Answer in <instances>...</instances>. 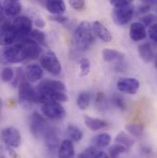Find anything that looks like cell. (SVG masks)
Returning a JSON list of instances; mask_svg holds the SVG:
<instances>
[{"label": "cell", "mask_w": 157, "mask_h": 158, "mask_svg": "<svg viewBox=\"0 0 157 158\" xmlns=\"http://www.w3.org/2000/svg\"><path fill=\"white\" fill-rule=\"evenodd\" d=\"M94 41L95 38L89 22H80L74 32V43L76 45V48L81 52L86 51L91 47Z\"/></svg>", "instance_id": "cell-1"}, {"label": "cell", "mask_w": 157, "mask_h": 158, "mask_svg": "<svg viewBox=\"0 0 157 158\" xmlns=\"http://www.w3.org/2000/svg\"><path fill=\"white\" fill-rule=\"evenodd\" d=\"M27 58L28 52L24 43L18 40L15 44L6 46L0 55L1 62L4 64H18L27 60Z\"/></svg>", "instance_id": "cell-2"}, {"label": "cell", "mask_w": 157, "mask_h": 158, "mask_svg": "<svg viewBox=\"0 0 157 158\" xmlns=\"http://www.w3.org/2000/svg\"><path fill=\"white\" fill-rule=\"evenodd\" d=\"M40 64L43 69L52 76H59L62 72V64L57 55L52 51H48L40 58Z\"/></svg>", "instance_id": "cell-3"}, {"label": "cell", "mask_w": 157, "mask_h": 158, "mask_svg": "<svg viewBox=\"0 0 157 158\" xmlns=\"http://www.w3.org/2000/svg\"><path fill=\"white\" fill-rule=\"evenodd\" d=\"M51 127L49 126L44 116H41L38 112L32 113L30 119V129L31 132L36 139L44 137L45 133Z\"/></svg>", "instance_id": "cell-4"}, {"label": "cell", "mask_w": 157, "mask_h": 158, "mask_svg": "<svg viewBox=\"0 0 157 158\" xmlns=\"http://www.w3.org/2000/svg\"><path fill=\"white\" fill-rule=\"evenodd\" d=\"M19 101L24 104L37 103V93L36 90L31 86V83L25 79L21 80L19 85Z\"/></svg>", "instance_id": "cell-5"}, {"label": "cell", "mask_w": 157, "mask_h": 158, "mask_svg": "<svg viewBox=\"0 0 157 158\" xmlns=\"http://www.w3.org/2000/svg\"><path fill=\"white\" fill-rule=\"evenodd\" d=\"M134 11L135 9L132 4L119 7H114L112 12V19L117 25L124 26L132 19Z\"/></svg>", "instance_id": "cell-6"}, {"label": "cell", "mask_w": 157, "mask_h": 158, "mask_svg": "<svg viewBox=\"0 0 157 158\" xmlns=\"http://www.w3.org/2000/svg\"><path fill=\"white\" fill-rule=\"evenodd\" d=\"M41 112L45 118L59 120L65 117V110L59 102H47L41 105Z\"/></svg>", "instance_id": "cell-7"}, {"label": "cell", "mask_w": 157, "mask_h": 158, "mask_svg": "<svg viewBox=\"0 0 157 158\" xmlns=\"http://www.w3.org/2000/svg\"><path fill=\"white\" fill-rule=\"evenodd\" d=\"M1 138L8 148H18L21 144V134L14 127H6L1 131Z\"/></svg>", "instance_id": "cell-8"}, {"label": "cell", "mask_w": 157, "mask_h": 158, "mask_svg": "<svg viewBox=\"0 0 157 158\" xmlns=\"http://www.w3.org/2000/svg\"><path fill=\"white\" fill-rule=\"evenodd\" d=\"M12 26L17 33V39L26 37L32 31V20L26 16H19L15 19Z\"/></svg>", "instance_id": "cell-9"}, {"label": "cell", "mask_w": 157, "mask_h": 158, "mask_svg": "<svg viewBox=\"0 0 157 158\" xmlns=\"http://www.w3.org/2000/svg\"><path fill=\"white\" fill-rule=\"evenodd\" d=\"M17 33L12 26V24L3 21L0 23V46H9L16 42Z\"/></svg>", "instance_id": "cell-10"}, {"label": "cell", "mask_w": 157, "mask_h": 158, "mask_svg": "<svg viewBox=\"0 0 157 158\" xmlns=\"http://www.w3.org/2000/svg\"><path fill=\"white\" fill-rule=\"evenodd\" d=\"M117 88L119 92L129 95H135L140 89V82L134 77L121 78L117 82Z\"/></svg>", "instance_id": "cell-11"}, {"label": "cell", "mask_w": 157, "mask_h": 158, "mask_svg": "<svg viewBox=\"0 0 157 158\" xmlns=\"http://www.w3.org/2000/svg\"><path fill=\"white\" fill-rule=\"evenodd\" d=\"M37 90H51V91H66L65 85L59 80L44 79L37 85Z\"/></svg>", "instance_id": "cell-12"}, {"label": "cell", "mask_w": 157, "mask_h": 158, "mask_svg": "<svg viewBox=\"0 0 157 158\" xmlns=\"http://www.w3.org/2000/svg\"><path fill=\"white\" fill-rule=\"evenodd\" d=\"M44 6L52 15H63L66 10V5L64 0H45Z\"/></svg>", "instance_id": "cell-13"}, {"label": "cell", "mask_w": 157, "mask_h": 158, "mask_svg": "<svg viewBox=\"0 0 157 158\" xmlns=\"http://www.w3.org/2000/svg\"><path fill=\"white\" fill-rule=\"evenodd\" d=\"M76 150L73 141L70 139L64 140L58 147V158H75Z\"/></svg>", "instance_id": "cell-14"}, {"label": "cell", "mask_w": 157, "mask_h": 158, "mask_svg": "<svg viewBox=\"0 0 157 158\" xmlns=\"http://www.w3.org/2000/svg\"><path fill=\"white\" fill-rule=\"evenodd\" d=\"M92 31L95 35L104 42H109L112 40V35L110 31L99 21H94L92 23Z\"/></svg>", "instance_id": "cell-15"}, {"label": "cell", "mask_w": 157, "mask_h": 158, "mask_svg": "<svg viewBox=\"0 0 157 158\" xmlns=\"http://www.w3.org/2000/svg\"><path fill=\"white\" fill-rule=\"evenodd\" d=\"M138 53L141 59L146 64L151 63L155 57L154 47L150 42H144L140 44L138 47Z\"/></svg>", "instance_id": "cell-16"}, {"label": "cell", "mask_w": 157, "mask_h": 158, "mask_svg": "<svg viewBox=\"0 0 157 158\" xmlns=\"http://www.w3.org/2000/svg\"><path fill=\"white\" fill-rule=\"evenodd\" d=\"M147 36L146 29L141 22H134L130 28V37L133 41H141Z\"/></svg>", "instance_id": "cell-17"}, {"label": "cell", "mask_w": 157, "mask_h": 158, "mask_svg": "<svg viewBox=\"0 0 157 158\" xmlns=\"http://www.w3.org/2000/svg\"><path fill=\"white\" fill-rule=\"evenodd\" d=\"M24 74L30 83H35L42 78L43 70L39 64H30L26 67Z\"/></svg>", "instance_id": "cell-18"}, {"label": "cell", "mask_w": 157, "mask_h": 158, "mask_svg": "<svg viewBox=\"0 0 157 158\" xmlns=\"http://www.w3.org/2000/svg\"><path fill=\"white\" fill-rule=\"evenodd\" d=\"M2 8L4 15L9 18L17 17L21 12V5L19 1H3Z\"/></svg>", "instance_id": "cell-19"}, {"label": "cell", "mask_w": 157, "mask_h": 158, "mask_svg": "<svg viewBox=\"0 0 157 158\" xmlns=\"http://www.w3.org/2000/svg\"><path fill=\"white\" fill-rule=\"evenodd\" d=\"M102 57L103 60L107 63H116L117 64H118L123 62L125 55L117 50L104 49L102 51Z\"/></svg>", "instance_id": "cell-20"}, {"label": "cell", "mask_w": 157, "mask_h": 158, "mask_svg": "<svg viewBox=\"0 0 157 158\" xmlns=\"http://www.w3.org/2000/svg\"><path fill=\"white\" fill-rule=\"evenodd\" d=\"M84 121H85V126L93 131H97L105 129L109 126L108 121L101 119V118H92V117L87 116V115L84 116Z\"/></svg>", "instance_id": "cell-21"}, {"label": "cell", "mask_w": 157, "mask_h": 158, "mask_svg": "<svg viewBox=\"0 0 157 158\" xmlns=\"http://www.w3.org/2000/svg\"><path fill=\"white\" fill-rule=\"evenodd\" d=\"M44 138H45V144L50 150L55 151L56 149H58L61 142H60L58 134L56 133V131L50 128L47 131V132L45 133Z\"/></svg>", "instance_id": "cell-22"}, {"label": "cell", "mask_w": 157, "mask_h": 158, "mask_svg": "<svg viewBox=\"0 0 157 158\" xmlns=\"http://www.w3.org/2000/svg\"><path fill=\"white\" fill-rule=\"evenodd\" d=\"M110 143H111V136L107 132L99 133L93 139V145L96 148H99V149L108 147L110 144Z\"/></svg>", "instance_id": "cell-23"}, {"label": "cell", "mask_w": 157, "mask_h": 158, "mask_svg": "<svg viewBox=\"0 0 157 158\" xmlns=\"http://www.w3.org/2000/svg\"><path fill=\"white\" fill-rule=\"evenodd\" d=\"M115 143L121 144V145L125 146L127 149H129L134 144V140L128 133H126L124 131H120L115 138Z\"/></svg>", "instance_id": "cell-24"}, {"label": "cell", "mask_w": 157, "mask_h": 158, "mask_svg": "<svg viewBox=\"0 0 157 158\" xmlns=\"http://www.w3.org/2000/svg\"><path fill=\"white\" fill-rule=\"evenodd\" d=\"M90 101H91L90 94L86 91H83L79 93L76 99V105L81 110H85L88 109L90 105Z\"/></svg>", "instance_id": "cell-25"}, {"label": "cell", "mask_w": 157, "mask_h": 158, "mask_svg": "<svg viewBox=\"0 0 157 158\" xmlns=\"http://www.w3.org/2000/svg\"><path fill=\"white\" fill-rule=\"evenodd\" d=\"M125 130L127 131L128 133H130L132 136L135 137H140L143 134L144 128L142 124L138 123H129L125 125Z\"/></svg>", "instance_id": "cell-26"}, {"label": "cell", "mask_w": 157, "mask_h": 158, "mask_svg": "<svg viewBox=\"0 0 157 158\" xmlns=\"http://www.w3.org/2000/svg\"><path fill=\"white\" fill-rule=\"evenodd\" d=\"M67 133H68V136H69L70 140L74 141V142H79L83 138L82 131L79 129L77 126L73 125V124H71V125H69L67 127Z\"/></svg>", "instance_id": "cell-27"}, {"label": "cell", "mask_w": 157, "mask_h": 158, "mask_svg": "<svg viewBox=\"0 0 157 158\" xmlns=\"http://www.w3.org/2000/svg\"><path fill=\"white\" fill-rule=\"evenodd\" d=\"M30 38L35 40L39 45L46 46V35L39 30H32L29 35Z\"/></svg>", "instance_id": "cell-28"}, {"label": "cell", "mask_w": 157, "mask_h": 158, "mask_svg": "<svg viewBox=\"0 0 157 158\" xmlns=\"http://www.w3.org/2000/svg\"><path fill=\"white\" fill-rule=\"evenodd\" d=\"M128 151V149L121 145V144H118V143H116L114 145H112L109 150V158H118L119 156V155L121 154H124Z\"/></svg>", "instance_id": "cell-29"}, {"label": "cell", "mask_w": 157, "mask_h": 158, "mask_svg": "<svg viewBox=\"0 0 157 158\" xmlns=\"http://www.w3.org/2000/svg\"><path fill=\"white\" fill-rule=\"evenodd\" d=\"M15 76V72L11 67H5L2 69L1 73H0V78L3 82L7 83V82H11Z\"/></svg>", "instance_id": "cell-30"}, {"label": "cell", "mask_w": 157, "mask_h": 158, "mask_svg": "<svg viewBox=\"0 0 157 158\" xmlns=\"http://www.w3.org/2000/svg\"><path fill=\"white\" fill-rule=\"evenodd\" d=\"M80 75L81 77H85L90 72V62L87 58H82L79 62Z\"/></svg>", "instance_id": "cell-31"}, {"label": "cell", "mask_w": 157, "mask_h": 158, "mask_svg": "<svg viewBox=\"0 0 157 158\" xmlns=\"http://www.w3.org/2000/svg\"><path fill=\"white\" fill-rule=\"evenodd\" d=\"M96 105L98 110H106L108 108V100L104 93L102 92L97 93L96 98Z\"/></svg>", "instance_id": "cell-32"}, {"label": "cell", "mask_w": 157, "mask_h": 158, "mask_svg": "<svg viewBox=\"0 0 157 158\" xmlns=\"http://www.w3.org/2000/svg\"><path fill=\"white\" fill-rule=\"evenodd\" d=\"M112 103L113 105L118 108V110H125L126 108H127V105H126V102H125V99L119 96V95H114L112 97Z\"/></svg>", "instance_id": "cell-33"}, {"label": "cell", "mask_w": 157, "mask_h": 158, "mask_svg": "<svg viewBox=\"0 0 157 158\" xmlns=\"http://www.w3.org/2000/svg\"><path fill=\"white\" fill-rule=\"evenodd\" d=\"M141 23L146 28L150 27L151 25L156 23V16L155 14H148L141 19Z\"/></svg>", "instance_id": "cell-34"}, {"label": "cell", "mask_w": 157, "mask_h": 158, "mask_svg": "<svg viewBox=\"0 0 157 158\" xmlns=\"http://www.w3.org/2000/svg\"><path fill=\"white\" fill-rule=\"evenodd\" d=\"M97 153V151L95 146H89L79 155L78 158H94Z\"/></svg>", "instance_id": "cell-35"}, {"label": "cell", "mask_w": 157, "mask_h": 158, "mask_svg": "<svg viewBox=\"0 0 157 158\" xmlns=\"http://www.w3.org/2000/svg\"><path fill=\"white\" fill-rule=\"evenodd\" d=\"M25 77V75H24V72L22 70V68H18L17 71H16V74L14 76V78L12 80V85L14 87H17L19 86V83L21 82V80Z\"/></svg>", "instance_id": "cell-36"}, {"label": "cell", "mask_w": 157, "mask_h": 158, "mask_svg": "<svg viewBox=\"0 0 157 158\" xmlns=\"http://www.w3.org/2000/svg\"><path fill=\"white\" fill-rule=\"evenodd\" d=\"M148 35L150 39L152 40L155 43L157 42V25L156 23L151 25L148 30Z\"/></svg>", "instance_id": "cell-37"}, {"label": "cell", "mask_w": 157, "mask_h": 158, "mask_svg": "<svg viewBox=\"0 0 157 158\" xmlns=\"http://www.w3.org/2000/svg\"><path fill=\"white\" fill-rule=\"evenodd\" d=\"M109 2L114 7H119V6L130 5L133 2V0H109Z\"/></svg>", "instance_id": "cell-38"}, {"label": "cell", "mask_w": 157, "mask_h": 158, "mask_svg": "<svg viewBox=\"0 0 157 158\" xmlns=\"http://www.w3.org/2000/svg\"><path fill=\"white\" fill-rule=\"evenodd\" d=\"M69 3L76 10H81L85 6V0H69Z\"/></svg>", "instance_id": "cell-39"}, {"label": "cell", "mask_w": 157, "mask_h": 158, "mask_svg": "<svg viewBox=\"0 0 157 158\" xmlns=\"http://www.w3.org/2000/svg\"><path fill=\"white\" fill-rule=\"evenodd\" d=\"M50 19H51L52 21H55V22H58V23H61V24H64V23L68 22V18H66V17H64L63 15L52 16Z\"/></svg>", "instance_id": "cell-40"}, {"label": "cell", "mask_w": 157, "mask_h": 158, "mask_svg": "<svg viewBox=\"0 0 157 158\" xmlns=\"http://www.w3.org/2000/svg\"><path fill=\"white\" fill-rule=\"evenodd\" d=\"M35 25H36V27H37V28H44V26H45V22H44V20H43L42 19H40V18H37V19H35Z\"/></svg>", "instance_id": "cell-41"}, {"label": "cell", "mask_w": 157, "mask_h": 158, "mask_svg": "<svg viewBox=\"0 0 157 158\" xmlns=\"http://www.w3.org/2000/svg\"><path fill=\"white\" fill-rule=\"evenodd\" d=\"M150 9H151V5L147 4V5H145V6H141L140 9H139V12H140V13H147Z\"/></svg>", "instance_id": "cell-42"}, {"label": "cell", "mask_w": 157, "mask_h": 158, "mask_svg": "<svg viewBox=\"0 0 157 158\" xmlns=\"http://www.w3.org/2000/svg\"><path fill=\"white\" fill-rule=\"evenodd\" d=\"M94 158H109V155L106 154L105 152L100 151V152H97V153L96 154V156H95V157Z\"/></svg>", "instance_id": "cell-43"}, {"label": "cell", "mask_w": 157, "mask_h": 158, "mask_svg": "<svg viewBox=\"0 0 157 158\" xmlns=\"http://www.w3.org/2000/svg\"><path fill=\"white\" fill-rule=\"evenodd\" d=\"M4 12H3V8H2V2L0 1V23H2L4 21Z\"/></svg>", "instance_id": "cell-44"}, {"label": "cell", "mask_w": 157, "mask_h": 158, "mask_svg": "<svg viewBox=\"0 0 157 158\" xmlns=\"http://www.w3.org/2000/svg\"><path fill=\"white\" fill-rule=\"evenodd\" d=\"M34 1L38 2L39 4H42V5H44V3H45V0H34Z\"/></svg>", "instance_id": "cell-45"}, {"label": "cell", "mask_w": 157, "mask_h": 158, "mask_svg": "<svg viewBox=\"0 0 157 158\" xmlns=\"http://www.w3.org/2000/svg\"><path fill=\"white\" fill-rule=\"evenodd\" d=\"M1 110H2V100L0 99V114H1Z\"/></svg>", "instance_id": "cell-46"}, {"label": "cell", "mask_w": 157, "mask_h": 158, "mask_svg": "<svg viewBox=\"0 0 157 158\" xmlns=\"http://www.w3.org/2000/svg\"><path fill=\"white\" fill-rule=\"evenodd\" d=\"M4 1H19V0H4Z\"/></svg>", "instance_id": "cell-47"}]
</instances>
